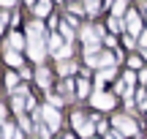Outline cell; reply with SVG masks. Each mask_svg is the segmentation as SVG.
Here are the masks:
<instances>
[{"label": "cell", "mask_w": 147, "mask_h": 139, "mask_svg": "<svg viewBox=\"0 0 147 139\" xmlns=\"http://www.w3.org/2000/svg\"><path fill=\"white\" fill-rule=\"evenodd\" d=\"M101 5V0H84V8H87V14H95Z\"/></svg>", "instance_id": "cell-20"}, {"label": "cell", "mask_w": 147, "mask_h": 139, "mask_svg": "<svg viewBox=\"0 0 147 139\" xmlns=\"http://www.w3.org/2000/svg\"><path fill=\"white\" fill-rule=\"evenodd\" d=\"M25 3H27V5H36V3H38V0H25Z\"/></svg>", "instance_id": "cell-34"}, {"label": "cell", "mask_w": 147, "mask_h": 139, "mask_svg": "<svg viewBox=\"0 0 147 139\" xmlns=\"http://www.w3.org/2000/svg\"><path fill=\"white\" fill-rule=\"evenodd\" d=\"M68 55H71V44H65V47L60 49V52L55 55V57H57V60H65V57H68Z\"/></svg>", "instance_id": "cell-23"}, {"label": "cell", "mask_w": 147, "mask_h": 139, "mask_svg": "<svg viewBox=\"0 0 147 139\" xmlns=\"http://www.w3.org/2000/svg\"><path fill=\"white\" fill-rule=\"evenodd\" d=\"M49 8H52V3H49V0H38V3L33 5V14H36L38 19H44V16L49 14Z\"/></svg>", "instance_id": "cell-11"}, {"label": "cell", "mask_w": 147, "mask_h": 139, "mask_svg": "<svg viewBox=\"0 0 147 139\" xmlns=\"http://www.w3.org/2000/svg\"><path fill=\"white\" fill-rule=\"evenodd\" d=\"M47 47H49V52L57 55L60 49H63V33H49L47 36Z\"/></svg>", "instance_id": "cell-8"}, {"label": "cell", "mask_w": 147, "mask_h": 139, "mask_svg": "<svg viewBox=\"0 0 147 139\" xmlns=\"http://www.w3.org/2000/svg\"><path fill=\"white\" fill-rule=\"evenodd\" d=\"M36 82L44 87V90H49V85H52V74H49L47 68H38L36 71Z\"/></svg>", "instance_id": "cell-9"}, {"label": "cell", "mask_w": 147, "mask_h": 139, "mask_svg": "<svg viewBox=\"0 0 147 139\" xmlns=\"http://www.w3.org/2000/svg\"><path fill=\"white\" fill-rule=\"evenodd\" d=\"M71 120H74V128H76L82 136H93V128H95V117H93V120H87L82 112H74V117H71Z\"/></svg>", "instance_id": "cell-2"}, {"label": "cell", "mask_w": 147, "mask_h": 139, "mask_svg": "<svg viewBox=\"0 0 147 139\" xmlns=\"http://www.w3.org/2000/svg\"><path fill=\"white\" fill-rule=\"evenodd\" d=\"M142 57H144V60H147V49H144V52H142Z\"/></svg>", "instance_id": "cell-35"}, {"label": "cell", "mask_w": 147, "mask_h": 139, "mask_svg": "<svg viewBox=\"0 0 147 139\" xmlns=\"http://www.w3.org/2000/svg\"><path fill=\"white\" fill-rule=\"evenodd\" d=\"M112 76H115V65H109V68H98V79H95V85H104V82H109Z\"/></svg>", "instance_id": "cell-12"}, {"label": "cell", "mask_w": 147, "mask_h": 139, "mask_svg": "<svg viewBox=\"0 0 147 139\" xmlns=\"http://www.w3.org/2000/svg\"><path fill=\"white\" fill-rule=\"evenodd\" d=\"M16 82H19V76H16V74H5V87H8L11 93H14L16 87H19V85H16Z\"/></svg>", "instance_id": "cell-16"}, {"label": "cell", "mask_w": 147, "mask_h": 139, "mask_svg": "<svg viewBox=\"0 0 147 139\" xmlns=\"http://www.w3.org/2000/svg\"><path fill=\"white\" fill-rule=\"evenodd\" d=\"M128 65H131V68H142V57L131 55V57H128Z\"/></svg>", "instance_id": "cell-24"}, {"label": "cell", "mask_w": 147, "mask_h": 139, "mask_svg": "<svg viewBox=\"0 0 147 139\" xmlns=\"http://www.w3.org/2000/svg\"><path fill=\"white\" fill-rule=\"evenodd\" d=\"M68 3H71V0H68Z\"/></svg>", "instance_id": "cell-37"}, {"label": "cell", "mask_w": 147, "mask_h": 139, "mask_svg": "<svg viewBox=\"0 0 147 139\" xmlns=\"http://www.w3.org/2000/svg\"><path fill=\"white\" fill-rule=\"evenodd\" d=\"M47 104H49V107H63V98H60V96H52Z\"/></svg>", "instance_id": "cell-27"}, {"label": "cell", "mask_w": 147, "mask_h": 139, "mask_svg": "<svg viewBox=\"0 0 147 139\" xmlns=\"http://www.w3.org/2000/svg\"><path fill=\"white\" fill-rule=\"evenodd\" d=\"M112 123H115V128H117V131H123V134H136V131H139V126L134 123L131 117H125V115H120V117H115Z\"/></svg>", "instance_id": "cell-6"}, {"label": "cell", "mask_w": 147, "mask_h": 139, "mask_svg": "<svg viewBox=\"0 0 147 139\" xmlns=\"http://www.w3.org/2000/svg\"><path fill=\"white\" fill-rule=\"evenodd\" d=\"M139 82H142V85H147V68H142V74H139Z\"/></svg>", "instance_id": "cell-30"}, {"label": "cell", "mask_w": 147, "mask_h": 139, "mask_svg": "<svg viewBox=\"0 0 147 139\" xmlns=\"http://www.w3.org/2000/svg\"><path fill=\"white\" fill-rule=\"evenodd\" d=\"M27 33H30V36H27V38H41V33H44V25H41V22H30V25H27Z\"/></svg>", "instance_id": "cell-14"}, {"label": "cell", "mask_w": 147, "mask_h": 139, "mask_svg": "<svg viewBox=\"0 0 147 139\" xmlns=\"http://www.w3.org/2000/svg\"><path fill=\"white\" fill-rule=\"evenodd\" d=\"M3 25H5V19H3V16H0V33H3Z\"/></svg>", "instance_id": "cell-33"}, {"label": "cell", "mask_w": 147, "mask_h": 139, "mask_svg": "<svg viewBox=\"0 0 147 139\" xmlns=\"http://www.w3.org/2000/svg\"><path fill=\"white\" fill-rule=\"evenodd\" d=\"M60 33H63V38H65V41H68V44L74 41V30H71L68 25H60Z\"/></svg>", "instance_id": "cell-21"}, {"label": "cell", "mask_w": 147, "mask_h": 139, "mask_svg": "<svg viewBox=\"0 0 147 139\" xmlns=\"http://www.w3.org/2000/svg\"><path fill=\"white\" fill-rule=\"evenodd\" d=\"M60 74H63V76L74 74V63H68V60H60Z\"/></svg>", "instance_id": "cell-17"}, {"label": "cell", "mask_w": 147, "mask_h": 139, "mask_svg": "<svg viewBox=\"0 0 147 139\" xmlns=\"http://www.w3.org/2000/svg\"><path fill=\"white\" fill-rule=\"evenodd\" d=\"M0 139H3V131H0Z\"/></svg>", "instance_id": "cell-36"}, {"label": "cell", "mask_w": 147, "mask_h": 139, "mask_svg": "<svg viewBox=\"0 0 147 139\" xmlns=\"http://www.w3.org/2000/svg\"><path fill=\"white\" fill-rule=\"evenodd\" d=\"M5 63L8 65H22V55L16 49H5Z\"/></svg>", "instance_id": "cell-13"}, {"label": "cell", "mask_w": 147, "mask_h": 139, "mask_svg": "<svg viewBox=\"0 0 147 139\" xmlns=\"http://www.w3.org/2000/svg\"><path fill=\"white\" fill-rule=\"evenodd\" d=\"M112 16H125V0H115L112 3Z\"/></svg>", "instance_id": "cell-15"}, {"label": "cell", "mask_w": 147, "mask_h": 139, "mask_svg": "<svg viewBox=\"0 0 147 139\" xmlns=\"http://www.w3.org/2000/svg\"><path fill=\"white\" fill-rule=\"evenodd\" d=\"M3 139H19V136H14V126L11 123H3Z\"/></svg>", "instance_id": "cell-19"}, {"label": "cell", "mask_w": 147, "mask_h": 139, "mask_svg": "<svg viewBox=\"0 0 147 139\" xmlns=\"http://www.w3.org/2000/svg\"><path fill=\"white\" fill-rule=\"evenodd\" d=\"M87 93H90V85H87V79H79V87H76V96H87Z\"/></svg>", "instance_id": "cell-18"}, {"label": "cell", "mask_w": 147, "mask_h": 139, "mask_svg": "<svg viewBox=\"0 0 147 139\" xmlns=\"http://www.w3.org/2000/svg\"><path fill=\"white\" fill-rule=\"evenodd\" d=\"M71 14H74V16H79V14H87V8H84V5H79V3H74V5H71Z\"/></svg>", "instance_id": "cell-25"}, {"label": "cell", "mask_w": 147, "mask_h": 139, "mask_svg": "<svg viewBox=\"0 0 147 139\" xmlns=\"http://www.w3.org/2000/svg\"><path fill=\"white\" fill-rule=\"evenodd\" d=\"M125 47H136V38H134V36H125Z\"/></svg>", "instance_id": "cell-29"}, {"label": "cell", "mask_w": 147, "mask_h": 139, "mask_svg": "<svg viewBox=\"0 0 147 139\" xmlns=\"http://www.w3.org/2000/svg\"><path fill=\"white\" fill-rule=\"evenodd\" d=\"M139 47L147 49V33H142V36H139Z\"/></svg>", "instance_id": "cell-28"}, {"label": "cell", "mask_w": 147, "mask_h": 139, "mask_svg": "<svg viewBox=\"0 0 147 139\" xmlns=\"http://www.w3.org/2000/svg\"><path fill=\"white\" fill-rule=\"evenodd\" d=\"M90 101H93L95 109H112L115 107V96H112V93H101V90H95L93 96H90Z\"/></svg>", "instance_id": "cell-4"}, {"label": "cell", "mask_w": 147, "mask_h": 139, "mask_svg": "<svg viewBox=\"0 0 147 139\" xmlns=\"http://www.w3.org/2000/svg\"><path fill=\"white\" fill-rule=\"evenodd\" d=\"M41 115H44V123H47V128L49 131H57V126H60V112H57V107H44L41 109Z\"/></svg>", "instance_id": "cell-5"}, {"label": "cell", "mask_w": 147, "mask_h": 139, "mask_svg": "<svg viewBox=\"0 0 147 139\" xmlns=\"http://www.w3.org/2000/svg\"><path fill=\"white\" fill-rule=\"evenodd\" d=\"M109 27H112V30H123V16H112V19H109Z\"/></svg>", "instance_id": "cell-22"}, {"label": "cell", "mask_w": 147, "mask_h": 139, "mask_svg": "<svg viewBox=\"0 0 147 139\" xmlns=\"http://www.w3.org/2000/svg\"><path fill=\"white\" fill-rule=\"evenodd\" d=\"M47 41H41V38H27V55H30L36 63H41L44 55H47Z\"/></svg>", "instance_id": "cell-3"}, {"label": "cell", "mask_w": 147, "mask_h": 139, "mask_svg": "<svg viewBox=\"0 0 147 139\" xmlns=\"http://www.w3.org/2000/svg\"><path fill=\"white\" fill-rule=\"evenodd\" d=\"M125 22H128V33H131V36H142V16L136 14V11H128L125 14Z\"/></svg>", "instance_id": "cell-7"}, {"label": "cell", "mask_w": 147, "mask_h": 139, "mask_svg": "<svg viewBox=\"0 0 147 139\" xmlns=\"http://www.w3.org/2000/svg\"><path fill=\"white\" fill-rule=\"evenodd\" d=\"M25 47H27V41L22 38V33H11L8 36V49H16V52H19V49H25Z\"/></svg>", "instance_id": "cell-10"}, {"label": "cell", "mask_w": 147, "mask_h": 139, "mask_svg": "<svg viewBox=\"0 0 147 139\" xmlns=\"http://www.w3.org/2000/svg\"><path fill=\"white\" fill-rule=\"evenodd\" d=\"M117 60H120V55L117 52H87V65H93V68H109V65H117Z\"/></svg>", "instance_id": "cell-1"}, {"label": "cell", "mask_w": 147, "mask_h": 139, "mask_svg": "<svg viewBox=\"0 0 147 139\" xmlns=\"http://www.w3.org/2000/svg\"><path fill=\"white\" fill-rule=\"evenodd\" d=\"M0 5H3V8L5 5H14V0H0Z\"/></svg>", "instance_id": "cell-32"}, {"label": "cell", "mask_w": 147, "mask_h": 139, "mask_svg": "<svg viewBox=\"0 0 147 139\" xmlns=\"http://www.w3.org/2000/svg\"><path fill=\"white\" fill-rule=\"evenodd\" d=\"M5 117H8V109H5V107H0V120H5Z\"/></svg>", "instance_id": "cell-31"}, {"label": "cell", "mask_w": 147, "mask_h": 139, "mask_svg": "<svg viewBox=\"0 0 147 139\" xmlns=\"http://www.w3.org/2000/svg\"><path fill=\"white\" fill-rule=\"evenodd\" d=\"M106 136H109V139H123L125 134H123V131H117V128H112V131H106Z\"/></svg>", "instance_id": "cell-26"}]
</instances>
